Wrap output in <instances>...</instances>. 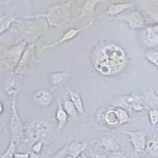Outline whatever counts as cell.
I'll use <instances>...</instances> for the list:
<instances>
[{
	"mask_svg": "<svg viewBox=\"0 0 158 158\" xmlns=\"http://www.w3.org/2000/svg\"><path fill=\"white\" fill-rule=\"evenodd\" d=\"M73 1L74 0H69L65 2L54 5L49 7L45 13L37 14L27 17L25 19L44 18L46 19L49 26L55 27L58 31H61L72 23L70 17V10Z\"/></svg>",
	"mask_w": 158,
	"mask_h": 158,
	"instance_id": "cell-1",
	"label": "cell"
},
{
	"mask_svg": "<svg viewBox=\"0 0 158 158\" xmlns=\"http://www.w3.org/2000/svg\"><path fill=\"white\" fill-rule=\"evenodd\" d=\"M53 132V126L51 123L44 120H34L25 125L24 143L30 150L34 142H48L51 139Z\"/></svg>",
	"mask_w": 158,
	"mask_h": 158,
	"instance_id": "cell-2",
	"label": "cell"
},
{
	"mask_svg": "<svg viewBox=\"0 0 158 158\" xmlns=\"http://www.w3.org/2000/svg\"><path fill=\"white\" fill-rule=\"evenodd\" d=\"M8 128L11 141L15 142L17 144H19L20 142H24L25 139V125L23 124L19 115L16 97L12 98Z\"/></svg>",
	"mask_w": 158,
	"mask_h": 158,
	"instance_id": "cell-3",
	"label": "cell"
},
{
	"mask_svg": "<svg viewBox=\"0 0 158 158\" xmlns=\"http://www.w3.org/2000/svg\"><path fill=\"white\" fill-rule=\"evenodd\" d=\"M17 22L19 24V31L26 42L35 41L37 38L41 35L43 31H46L48 24L46 21L37 22L36 21H21V20H17Z\"/></svg>",
	"mask_w": 158,
	"mask_h": 158,
	"instance_id": "cell-4",
	"label": "cell"
},
{
	"mask_svg": "<svg viewBox=\"0 0 158 158\" xmlns=\"http://www.w3.org/2000/svg\"><path fill=\"white\" fill-rule=\"evenodd\" d=\"M115 107H121L128 111L142 113L145 111L144 95L131 94L117 98L112 102Z\"/></svg>",
	"mask_w": 158,
	"mask_h": 158,
	"instance_id": "cell-5",
	"label": "cell"
},
{
	"mask_svg": "<svg viewBox=\"0 0 158 158\" xmlns=\"http://www.w3.org/2000/svg\"><path fill=\"white\" fill-rule=\"evenodd\" d=\"M26 48V42L24 41L13 46L6 52L2 58V62L7 70L14 72L21 61Z\"/></svg>",
	"mask_w": 158,
	"mask_h": 158,
	"instance_id": "cell-6",
	"label": "cell"
},
{
	"mask_svg": "<svg viewBox=\"0 0 158 158\" xmlns=\"http://www.w3.org/2000/svg\"><path fill=\"white\" fill-rule=\"evenodd\" d=\"M123 134L128 135L133 149L136 153L145 152L147 142V132L144 130L123 131Z\"/></svg>",
	"mask_w": 158,
	"mask_h": 158,
	"instance_id": "cell-7",
	"label": "cell"
},
{
	"mask_svg": "<svg viewBox=\"0 0 158 158\" xmlns=\"http://www.w3.org/2000/svg\"><path fill=\"white\" fill-rule=\"evenodd\" d=\"M34 46L31 44L28 46L24 51L19 65H17L14 73L18 75H23L26 74L32 66V64L34 60Z\"/></svg>",
	"mask_w": 158,
	"mask_h": 158,
	"instance_id": "cell-8",
	"label": "cell"
},
{
	"mask_svg": "<svg viewBox=\"0 0 158 158\" xmlns=\"http://www.w3.org/2000/svg\"><path fill=\"white\" fill-rule=\"evenodd\" d=\"M92 23L88 24H87V25L83 26L81 28H70L67 29L65 32H63V35L61 36V37L60 38L58 39L57 40L55 41L53 43L44 45L43 47H42L41 50L44 51V50H46V49H48L49 48H56L59 45H61V44H62L63 43L71 40H73V38H75L79 33H81L82 31H83L84 30H85L88 27L92 26Z\"/></svg>",
	"mask_w": 158,
	"mask_h": 158,
	"instance_id": "cell-9",
	"label": "cell"
},
{
	"mask_svg": "<svg viewBox=\"0 0 158 158\" xmlns=\"http://www.w3.org/2000/svg\"><path fill=\"white\" fill-rule=\"evenodd\" d=\"M115 19L125 22L132 30L139 29L144 26V19L138 11H132L125 15H119Z\"/></svg>",
	"mask_w": 158,
	"mask_h": 158,
	"instance_id": "cell-10",
	"label": "cell"
},
{
	"mask_svg": "<svg viewBox=\"0 0 158 158\" xmlns=\"http://www.w3.org/2000/svg\"><path fill=\"white\" fill-rule=\"evenodd\" d=\"M53 97L46 89H40L34 93L32 101L34 104L40 108H47L52 105Z\"/></svg>",
	"mask_w": 158,
	"mask_h": 158,
	"instance_id": "cell-11",
	"label": "cell"
},
{
	"mask_svg": "<svg viewBox=\"0 0 158 158\" xmlns=\"http://www.w3.org/2000/svg\"><path fill=\"white\" fill-rule=\"evenodd\" d=\"M101 121L108 127H119V115L117 108L113 106L107 108L102 113Z\"/></svg>",
	"mask_w": 158,
	"mask_h": 158,
	"instance_id": "cell-12",
	"label": "cell"
},
{
	"mask_svg": "<svg viewBox=\"0 0 158 158\" xmlns=\"http://www.w3.org/2000/svg\"><path fill=\"white\" fill-rule=\"evenodd\" d=\"M107 1L108 0H86L80 9V14L77 19H81L93 17L94 16L95 9L97 5Z\"/></svg>",
	"mask_w": 158,
	"mask_h": 158,
	"instance_id": "cell-13",
	"label": "cell"
},
{
	"mask_svg": "<svg viewBox=\"0 0 158 158\" xmlns=\"http://www.w3.org/2000/svg\"><path fill=\"white\" fill-rule=\"evenodd\" d=\"M69 117L68 114L62 106L60 99L59 98L57 101V106L55 112V119L57 123V128L58 131H61L65 128L67 123Z\"/></svg>",
	"mask_w": 158,
	"mask_h": 158,
	"instance_id": "cell-14",
	"label": "cell"
},
{
	"mask_svg": "<svg viewBox=\"0 0 158 158\" xmlns=\"http://www.w3.org/2000/svg\"><path fill=\"white\" fill-rule=\"evenodd\" d=\"M21 86L18 80L14 77H9L5 81L3 85V90L5 93L9 96L16 97L21 91Z\"/></svg>",
	"mask_w": 158,
	"mask_h": 158,
	"instance_id": "cell-15",
	"label": "cell"
},
{
	"mask_svg": "<svg viewBox=\"0 0 158 158\" xmlns=\"http://www.w3.org/2000/svg\"><path fill=\"white\" fill-rule=\"evenodd\" d=\"M144 152L151 157L158 158V132L148 138Z\"/></svg>",
	"mask_w": 158,
	"mask_h": 158,
	"instance_id": "cell-16",
	"label": "cell"
},
{
	"mask_svg": "<svg viewBox=\"0 0 158 158\" xmlns=\"http://www.w3.org/2000/svg\"><path fill=\"white\" fill-rule=\"evenodd\" d=\"M88 146L86 142H68L67 153L68 155L77 158L82 153L85 152Z\"/></svg>",
	"mask_w": 158,
	"mask_h": 158,
	"instance_id": "cell-17",
	"label": "cell"
},
{
	"mask_svg": "<svg viewBox=\"0 0 158 158\" xmlns=\"http://www.w3.org/2000/svg\"><path fill=\"white\" fill-rule=\"evenodd\" d=\"M99 147H102L108 152L118 151L120 145L114 137L106 136L102 137L98 143Z\"/></svg>",
	"mask_w": 158,
	"mask_h": 158,
	"instance_id": "cell-18",
	"label": "cell"
},
{
	"mask_svg": "<svg viewBox=\"0 0 158 158\" xmlns=\"http://www.w3.org/2000/svg\"><path fill=\"white\" fill-rule=\"evenodd\" d=\"M69 74H70L69 70L52 73L49 75V82L52 85L61 86L68 80Z\"/></svg>",
	"mask_w": 158,
	"mask_h": 158,
	"instance_id": "cell-19",
	"label": "cell"
},
{
	"mask_svg": "<svg viewBox=\"0 0 158 158\" xmlns=\"http://www.w3.org/2000/svg\"><path fill=\"white\" fill-rule=\"evenodd\" d=\"M133 3H113L108 7L106 14L109 16H118L120 13L125 11L132 6Z\"/></svg>",
	"mask_w": 158,
	"mask_h": 158,
	"instance_id": "cell-20",
	"label": "cell"
},
{
	"mask_svg": "<svg viewBox=\"0 0 158 158\" xmlns=\"http://www.w3.org/2000/svg\"><path fill=\"white\" fill-rule=\"evenodd\" d=\"M144 96L145 110H158V96L156 94L154 90H150L146 92Z\"/></svg>",
	"mask_w": 158,
	"mask_h": 158,
	"instance_id": "cell-21",
	"label": "cell"
},
{
	"mask_svg": "<svg viewBox=\"0 0 158 158\" xmlns=\"http://www.w3.org/2000/svg\"><path fill=\"white\" fill-rule=\"evenodd\" d=\"M67 93L74 106L77 108L78 112L79 113H84L85 107H84V103L81 95L69 88L67 89Z\"/></svg>",
	"mask_w": 158,
	"mask_h": 158,
	"instance_id": "cell-22",
	"label": "cell"
},
{
	"mask_svg": "<svg viewBox=\"0 0 158 158\" xmlns=\"http://www.w3.org/2000/svg\"><path fill=\"white\" fill-rule=\"evenodd\" d=\"M62 106L69 117L71 118L73 120L78 119L79 113L78 112L77 108L74 106L69 97L67 98L66 96H64Z\"/></svg>",
	"mask_w": 158,
	"mask_h": 158,
	"instance_id": "cell-23",
	"label": "cell"
},
{
	"mask_svg": "<svg viewBox=\"0 0 158 158\" xmlns=\"http://www.w3.org/2000/svg\"><path fill=\"white\" fill-rule=\"evenodd\" d=\"M144 56L152 65L158 69V52L154 49H148L144 53Z\"/></svg>",
	"mask_w": 158,
	"mask_h": 158,
	"instance_id": "cell-24",
	"label": "cell"
},
{
	"mask_svg": "<svg viewBox=\"0 0 158 158\" xmlns=\"http://www.w3.org/2000/svg\"><path fill=\"white\" fill-rule=\"evenodd\" d=\"M17 145L18 144L15 142H10L7 149L2 153L0 158H14L15 155L17 153Z\"/></svg>",
	"mask_w": 158,
	"mask_h": 158,
	"instance_id": "cell-25",
	"label": "cell"
},
{
	"mask_svg": "<svg viewBox=\"0 0 158 158\" xmlns=\"http://www.w3.org/2000/svg\"><path fill=\"white\" fill-rule=\"evenodd\" d=\"M116 108L118 112V115H119V127L128 124V123L131 122L133 120V118L130 117L128 111L121 107Z\"/></svg>",
	"mask_w": 158,
	"mask_h": 158,
	"instance_id": "cell-26",
	"label": "cell"
},
{
	"mask_svg": "<svg viewBox=\"0 0 158 158\" xmlns=\"http://www.w3.org/2000/svg\"><path fill=\"white\" fill-rule=\"evenodd\" d=\"M146 38L148 42L150 43L151 46H155L158 44V34L152 27H148L147 28Z\"/></svg>",
	"mask_w": 158,
	"mask_h": 158,
	"instance_id": "cell-27",
	"label": "cell"
},
{
	"mask_svg": "<svg viewBox=\"0 0 158 158\" xmlns=\"http://www.w3.org/2000/svg\"><path fill=\"white\" fill-rule=\"evenodd\" d=\"M150 124L152 127H156L158 124V110L154 109L148 111Z\"/></svg>",
	"mask_w": 158,
	"mask_h": 158,
	"instance_id": "cell-28",
	"label": "cell"
},
{
	"mask_svg": "<svg viewBox=\"0 0 158 158\" xmlns=\"http://www.w3.org/2000/svg\"><path fill=\"white\" fill-rule=\"evenodd\" d=\"M17 22V19L13 17H6L1 19V34H3L5 31H6L11 25L13 22Z\"/></svg>",
	"mask_w": 158,
	"mask_h": 158,
	"instance_id": "cell-29",
	"label": "cell"
},
{
	"mask_svg": "<svg viewBox=\"0 0 158 158\" xmlns=\"http://www.w3.org/2000/svg\"><path fill=\"white\" fill-rule=\"evenodd\" d=\"M67 146H68V142H67L63 148H61L60 150L55 153L51 158H66L68 156L67 153Z\"/></svg>",
	"mask_w": 158,
	"mask_h": 158,
	"instance_id": "cell-30",
	"label": "cell"
},
{
	"mask_svg": "<svg viewBox=\"0 0 158 158\" xmlns=\"http://www.w3.org/2000/svg\"><path fill=\"white\" fill-rule=\"evenodd\" d=\"M44 144V143H43L42 142H34V144L32 145L30 151L33 152L34 153H36V154H40L43 150Z\"/></svg>",
	"mask_w": 158,
	"mask_h": 158,
	"instance_id": "cell-31",
	"label": "cell"
},
{
	"mask_svg": "<svg viewBox=\"0 0 158 158\" xmlns=\"http://www.w3.org/2000/svg\"><path fill=\"white\" fill-rule=\"evenodd\" d=\"M107 158H129V157H128L125 153L118 150L116 152H109L107 155Z\"/></svg>",
	"mask_w": 158,
	"mask_h": 158,
	"instance_id": "cell-32",
	"label": "cell"
},
{
	"mask_svg": "<svg viewBox=\"0 0 158 158\" xmlns=\"http://www.w3.org/2000/svg\"><path fill=\"white\" fill-rule=\"evenodd\" d=\"M108 154L104 152H99L94 150H90V158H107Z\"/></svg>",
	"mask_w": 158,
	"mask_h": 158,
	"instance_id": "cell-33",
	"label": "cell"
},
{
	"mask_svg": "<svg viewBox=\"0 0 158 158\" xmlns=\"http://www.w3.org/2000/svg\"><path fill=\"white\" fill-rule=\"evenodd\" d=\"M14 158H30V152H17Z\"/></svg>",
	"mask_w": 158,
	"mask_h": 158,
	"instance_id": "cell-34",
	"label": "cell"
},
{
	"mask_svg": "<svg viewBox=\"0 0 158 158\" xmlns=\"http://www.w3.org/2000/svg\"><path fill=\"white\" fill-rule=\"evenodd\" d=\"M30 158H44L40 154H36L33 152L30 151Z\"/></svg>",
	"mask_w": 158,
	"mask_h": 158,
	"instance_id": "cell-35",
	"label": "cell"
},
{
	"mask_svg": "<svg viewBox=\"0 0 158 158\" xmlns=\"http://www.w3.org/2000/svg\"><path fill=\"white\" fill-rule=\"evenodd\" d=\"M77 158H90L88 155H86L85 152L82 153L81 154L79 155Z\"/></svg>",
	"mask_w": 158,
	"mask_h": 158,
	"instance_id": "cell-36",
	"label": "cell"
},
{
	"mask_svg": "<svg viewBox=\"0 0 158 158\" xmlns=\"http://www.w3.org/2000/svg\"><path fill=\"white\" fill-rule=\"evenodd\" d=\"M0 106H1V110H0V115H2L4 111H5V109H4V105L3 104L2 102H1V104H0Z\"/></svg>",
	"mask_w": 158,
	"mask_h": 158,
	"instance_id": "cell-37",
	"label": "cell"
},
{
	"mask_svg": "<svg viewBox=\"0 0 158 158\" xmlns=\"http://www.w3.org/2000/svg\"><path fill=\"white\" fill-rule=\"evenodd\" d=\"M138 153H136V154H135L134 155H133L131 158H141V157H140V156L138 155Z\"/></svg>",
	"mask_w": 158,
	"mask_h": 158,
	"instance_id": "cell-38",
	"label": "cell"
},
{
	"mask_svg": "<svg viewBox=\"0 0 158 158\" xmlns=\"http://www.w3.org/2000/svg\"><path fill=\"white\" fill-rule=\"evenodd\" d=\"M153 28V29L155 31V32L158 34V24H156V26H154V27H152Z\"/></svg>",
	"mask_w": 158,
	"mask_h": 158,
	"instance_id": "cell-39",
	"label": "cell"
},
{
	"mask_svg": "<svg viewBox=\"0 0 158 158\" xmlns=\"http://www.w3.org/2000/svg\"><path fill=\"white\" fill-rule=\"evenodd\" d=\"M66 158H75L74 157H73V156H69V155H68L67 156V157Z\"/></svg>",
	"mask_w": 158,
	"mask_h": 158,
	"instance_id": "cell-40",
	"label": "cell"
}]
</instances>
